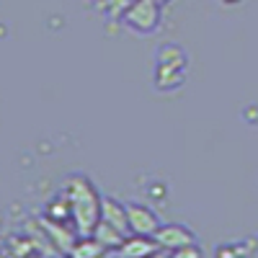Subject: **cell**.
Segmentation results:
<instances>
[{"label": "cell", "instance_id": "3957f363", "mask_svg": "<svg viewBox=\"0 0 258 258\" xmlns=\"http://www.w3.org/2000/svg\"><path fill=\"white\" fill-rule=\"evenodd\" d=\"M39 225L44 227L49 243L54 245V250H57L59 255H70V250H73L75 240L80 238L75 227H70L68 222H54V220H49V217H47V214H44V217H39Z\"/></svg>", "mask_w": 258, "mask_h": 258}, {"label": "cell", "instance_id": "9a60e30c", "mask_svg": "<svg viewBox=\"0 0 258 258\" xmlns=\"http://www.w3.org/2000/svg\"><path fill=\"white\" fill-rule=\"evenodd\" d=\"M150 197H165V186L163 183H153V188H150Z\"/></svg>", "mask_w": 258, "mask_h": 258}, {"label": "cell", "instance_id": "ba28073f", "mask_svg": "<svg viewBox=\"0 0 258 258\" xmlns=\"http://www.w3.org/2000/svg\"><path fill=\"white\" fill-rule=\"evenodd\" d=\"M183 85H186V70L155 64V70H153V88H155V91H160V93H173V91H181Z\"/></svg>", "mask_w": 258, "mask_h": 258}, {"label": "cell", "instance_id": "8fae6325", "mask_svg": "<svg viewBox=\"0 0 258 258\" xmlns=\"http://www.w3.org/2000/svg\"><path fill=\"white\" fill-rule=\"evenodd\" d=\"M47 217L54 220V222H68V225H73V204H70V199L64 197L62 191L47 204Z\"/></svg>", "mask_w": 258, "mask_h": 258}, {"label": "cell", "instance_id": "4fadbf2b", "mask_svg": "<svg viewBox=\"0 0 258 258\" xmlns=\"http://www.w3.org/2000/svg\"><path fill=\"white\" fill-rule=\"evenodd\" d=\"M135 6V0H101L98 8L103 11V16L109 21H121V16Z\"/></svg>", "mask_w": 258, "mask_h": 258}, {"label": "cell", "instance_id": "5bb4252c", "mask_svg": "<svg viewBox=\"0 0 258 258\" xmlns=\"http://www.w3.org/2000/svg\"><path fill=\"white\" fill-rule=\"evenodd\" d=\"M168 258H202V250L194 243V245H186V248H178V250H170Z\"/></svg>", "mask_w": 258, "mask_h": 258}, {"label": "cell", "instance_id": "d6986e66", "mask_svg": "<svg viewBox=\"0 0 258 258\" xmlns=\"http://www.w3.org/2000/svg\"><path fill=\"white\" fill-rule=\"evenodd\" d=\"M47 258H57V255H47Z\"/></svg>", "mask_w": 258, "mask_h": 258}, {"label": "cell", "instance_id": "5b68a950", "mask_svg": "<svg viewBox=\"0 0 258 258\" xmlns=\"http://www.w3.org/2000/svg\"><path fill=\"white\" fill-rule=\"evenodd\" d=\"M126 217H129V230L135 235H153L160 230V217L155 214V209H150L147 204H135L129 202L126 204Z\"/></svg>", "mask_w": 258, "mask_h": 258}, {"label": "cell", "instance_id": "8992f818", "mask_svg": "<svg viewBox=\"0 0 258 258\" xmlns=\"http://www.w3.org/2000/svg\"><path fill=\"white\" fill-rule=\"evenodd\" d=\"M160 253V245L153 235H126L124 243L119 245L116 255L121 258H155Z\"/></svg>", "mask_w": 258, "mask_h": 258}, {"label": "cell", "instance_id": "6da1fadb", "mask_svg": "<svg viewBox=\"0 0 258 258\" xmlns=\"http://www.w3.org/2000/svg\"><path fill=\"white\" fill-rule=\"evenodd\" d=\"M62 194L73 204V227L78 235H93L96 225L101 222V199L103 194L93 186V181L83 173H73L64 178Z\"/></svg>", "mask_w": 258, "mask_h": 258}, {"label": "cell", "instance_id": "30bf717a", "mask_svg": "<svg viewBox=\"0 0 258 258\" xmlns=\"http://www.w3.org/2000/svg\"><path fill=\"white\" fill-rule=\"evenodd\" d=\"M106 255H109V248L103 243H98L93 235H80L68 258H106Z\"/></svg>", "mask_w": 258, "mask_h": 258}, {"label": "cell", "instance_id": "ac0fdd59", "mask_svg": "<svg viewBox=\"0 0 258 258\" xmlns=\"http://www.w3.org/2000/svg\"><path fill=\"white\" fill-rule=\"evenodd\" d=\"M158 3H160V6H168V3H170V0H158Z\"/></svg>", "mask_w": 258, "mask_h": 258}, {"label": "cell", "instance_id": "2e32d148", "mask_svg": "<svg viewBox=\"0 0 258 258\" xmlns=\"http://www.w3.org/2000/svg\"><path fill=\"white\" fill-rule=\"evenodd\" d=\"M222 3H225V6H238L240 0H222Z\"/></svg>", "mask_w": 258, "mask_h": 258}, {"label": "cell", "instance_id": "277c9868", "mask_svg": "<svg viewBox=\"0 0 258 258\" xmlns=\"http://www.w3.org/2000/svg\"><path fill=\"white\" fill-rule=\"evenodd\" d=\"M155 240H158L160 250L170 253V250L194 245V243H197V235H194V230H191L188 225L170 222V225H160V230L155 232Z\"/></svg>", "mask_w": 258, "mask_h": 258}, {"label": "cell", "instance_id": "7a4b0ae2", "mask_svg": "<svg viewBox=\"0 0 258 258\" xmlns=\"http://www.w3.org/2000/svg\"><path fill=\"white\" fill-rule=\"evenodd\" d=\"M160 21H163V6L158 0H135V6L121 16L119 24L137 36H150L160 31Z\"/></svg>", "mask_w": 258, "mask_h": 258}, {"label": "cell", "instance_id": "9c48e42d", "mask_svg": "<svg viewBox=\"0 0 258 258\" xmlns=\"http://www.w3.org/2000/svg\"><path fill=\"white\" fill-rule=\"evenodd\" d=\"M155 64L163 68H178V70H188V54L181 44H163L155 52Z\"/></svg>", "mask_w": 258, "mask_h": 258}, {"label": "cell", "instance_id": "52a82bcc", "mask_svg": "<svg viewBox=\"0 0 258 258\" xmlns=\"http://www.w3.org/2000/svg\"><path fill=\"white\" fill-rule=\"evenodd\" d=\"M101 220L114 225L124 235H132V230H129V217H126V204L114 199V197H106V194L101 199Z\"/></svg>", "mask_w": 258, "mask_h": 258}, {"label": "cell", "instance_id": "e0dca14e", "mask_svg": "<svg viewBox=\"0 0 258 258\" xmlns=\"http://www.w3.org/2000/svg\"><path fill=\"white\" fill-rule=\"evenodd\" d=\"M6 253V243H3V238H0V255Z\"/></svg>", "mask_w": 258, "mask_h": 258}, {"label": "cell", "instance_id": "7c38bea8", "mask_svg": "<svg viewBox=\"0 0 258 258\" xmlns=\"http://www.w3.org/2000/svg\"><path fill=\"white\" fill-rule=\"evenodd\" d=\"M93 238H96L98 243H103L109 250H119V245L124 243L126 235L119 232L114 225H109V222H103V220H101V222L96 225V230H93Z\"/></svg>", "mask_w": 258, "mask_h": 258}]
</instances>
